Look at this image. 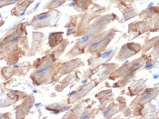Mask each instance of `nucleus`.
<instances>
[{"label": "nucleus", "instance_id": "f257e3e1", "mask_svg": "<svg viewBox=\"0 0 159 119\" xmlns=\"http://www.w3.org/2000/svg\"><path fill=\"white\" fill-rule=\"evenodd\" d=\"M25 25V22L18 23L0 38V60H5L7 65L16 63L29 49Z\"/></svg>", "mask_w": 159, "mask_h": 119}, {"label": "nucleus", "instance_id": "f03ea898", "mask_svg": "<svg viewBox=\"0 0 159 119\" xmlns=\"http://www.w3.org/2000/svg\"><path fill=\"white\" fill-rule=\"evenodd\" d=\"M115 20L119 21V18L114 13L108 15H103V16L101 15L100 16L97 17L94 22H92L87 26L85 33L81 36L79 39L76 40L75 47L71 48L70 51L66 54V56L67 57L73 58L78 55L84 54L86 52V48L91 43V41L99 34L104 32L107 29V25L112 22H114Z\"/></svg>", "mask_w": 159, "mask_h": 119}, {"label": "nucleus", "instance_id": "7ed1b4c3", "mask_svg": "<svg viewBox=\"0 0 159 119\" xmlns=\"http://www.w3.org/2000/svg\"><path fill=\"white\" fill-rule=\"evenodd\" d=\"M58 64L59 59L55 58L52 54L36 60L33 65V67H35L36 70L30 75L34 85L53 83L56 80V71Z\"/></svg>", "mask_w": 159, "mask_h": 119}, {"label": "nucleus", "instance_id": "20e7f679", "mask_svg": "<svg viewBox=\"0 0 159 119\" xmlns=\"http://www.w3.org/2000/svg\"><path fill=\"white\" fill-rule=\"evenodd\" d=\"M148 59H149L148 57L144 54L141 57L136 58L131 63L126 61L122 66L117 67L108 76L110 80H116V79L120 78V80H118L116 83L114 84L113 87L122 88L128 83H130L131 81H133L136 72L139 71L141 68H143V66H145L146 62Z\"/></svg>", "mask_w": 159, "mask_h": 119}, {"label": "nucleus", "instance_id": "39448f33", "mask_svg": "<svg viewBox=\"0 0 159 119\" xmlns=\"http://www.w3.org/2000/svg\"><path fill=\"white\" fill-rule=\"evenodd\" d=\"M117 32L118 31L115 28L105 30L104 32L99 34L91 41V43L86 48V52L91 55H97V54H100L106 51L107 46L114 39V37L116 36Z\"/></svg>", "mask_w": 159, "mask_h": 119}, {"label": "nucleus", "instance_id": "423d86ee", "mask_svg": "<svg viewBox=\"0 0 159 119\" xmlns=\"http://www.w3.org/2000/svg\"><path fill=\"white\" fill-rule=\"evenodd\" d=\"M106 10H107V8L105 7L94 4V7H92L90 9L88 8L86 11L83 13V15L79 16L80 20L77 22L76 27H75L72 35H74V36H75V37L82 36L85 33L87 26L90 25V22L94 18H97L98 16H100L102 15V13L105 12Z\"/></svg>", "mask_w": 159, "mask_h": 119}, {"label": "nucleus", "instance_id": "0eeeda50", "mask_svg": "<svg viewBox=\"0 0 159 119\" xmlns=\"http://www.w3.org/2000/svg\"><path fill=\"white\" fill-rule=\"evenodd\" d=\"M60 14L61 13L57 9H49L47 12L35 16L30 23H26V25L32 26L33 29H40L48 26L55 27L57 25V19L60 17Z\"/></svg>", "mask_w": 159, "mask_h": 119}, {"label": "nucleus", "instance_id": "6e6552de", "mask_svg": "<svg viewBox=\"0 0 159 119\" xmlns=\"http://www.w3.org/2000/svg\"><path fill=\"white\" fill-rule=\"evenodd\" d=\"M157 16L158 15L153 16H146L143 21H135L134 23L129 24L128 25V33L130 34L132 33L134 35L133 39H135L137 36L147 31H153L154 25L158 23V18L154 19V17H157Z\"/></svg>", "mask_w": 159, "mask_h": 119}, {"label": "nucleus", "instance_id": "1a4fd4ad", "mask_svg": "<svg viewBox=\"0 0 159 119\" xmlns=\"http://www.w3.org/2000/svg\"><path fill=\"white\" fill-rule=\"evenodd\" d=\"M117 51V48H114L109 49L107 51H104L100 54L93 55L89 59L87 60V64L89 66V69L92 70H98V67H100V65L108 62L114 57L116 52Z\"/></svg>", "mask_w": 159, "mask_h": 119}, {"label": "nucleus", "instance_id": "9d476101", "mask_svg": "<svg viewBox=\"0 0 159 119\" xmlns=\"http://www.w3.org/2000/svg\"><path fill=\"white\" fill-rule=\"evenodd\" d=\"M84 66V62L83 60H81L80 58H74V59L69 60L67 62L65 63H59L57 68V76H56V80H58L62 76L66 75L70 72L74 71L75 68L79 67V66Z\"/></svg>", "mask_w": 159, "mask_h": 119}, {"label": "nucleus", "instance_id": "9b49d317", "mask_svg": "<svg viewBox=\"0 0 159 119\" xmlns=\"http://www.w3.org/2000/svg\"><path fill=\"white\" fill-rule=\"evenodd\" d=\"M141 48L142 46L139 43H134V42L126 43L120 48L119 52L116 56V59L117 61H124V60L128 59L129 57L138 54L141 51Z\"/></svg>", "mask_w": 159, "mask_h": 119}, {"label": "nucleus", "instance_id": "f8f14e48", "mask_svg": "<svg viewBox=\"0 0 159 119\" xmlns=\"http://www.w3.org/2000/svg\"><path fill=\"white\" fill-rule=\"evenodd\" d=\"M99 83L100 82L98 80V81L97 80H93V81L89 82L86 85H83L79 86V88L77 90H75V91L68 94L67 103H75V101L79 100L80 98L85 96L88 92H90L94 87H96Z\"/></svg>", "mask_w": 159, "mask_h": 119}, {"label": "nucleus", "instance_id": "ddd939ff", "mask_svg": "<svg viewBox=\"0 0 159 119\" xmlns=\"http://www.w3.org/2000/svg\"><path fill=\"white\" fill-rule=\"evenodd\" d=\"M157 95H158V86L157 85L155 88H146V90L133 101L131 106H135L136 107L144 106L145 104H147L152 99H154Z\"/></svg>", "mask_w": 159, "mask_h": 119}, {"label": "nucleus", "instance_id": "4468645a", "mask_svg": "<svg viewBox=\"0 0 159 119\" xmlns=\"http://www.w3.org/2000/svg\"><path fill=\"white\" fill-rule=\"evenodd\" d=\"M34 102H35L34 95H26L25 96V99L24 100V102L20 106L16 107V118H24L29 113V110L32 107V106L34 105Z\"/></svg>", "mask_w": 159, "mask_h": 119}, {"label": "nucleus", "instance_id": "2eb2a0df", "mask_svg": "<svg viewBox=\"0 0 159 119\" xmlns=\"http://www.w3.org/2000/svg\"><path fill=\"white\" fill-rule=\"evenodd\" d=\"M33 36V41H32V45H31V48L29 50L28 53V57H32L34 55H36L37 52L39 51V49L41 48L44 40H45V35L41 32H37V31H34L32 33Z\"/></svg>", "mask_w": 159, "mask_h": 119}, {"label": "nucleus", "instance_id": "dca6fc26", "mask_svg": "<svg viewBox=\"0 0 159 119\" xmlns=\"http://www.w3.org/2000/svg\"><path fill=\"white\" fill-rule=\"evenodd\" d=\"M100 66L102 67V70L99 73L98 81H99V82H102L103 80H105L106 78H107L118 67V65L114 64V63H111V64L104 63V64L100 65Z\"/></svg>", "mask_w": 159, "mask_h": 119}, {"label": "nucleus", "instance_id": "f3484780", "mask_svg": "<svg viewBox=\"0 0 159 119\" xmlns=\"http://www.w3.org/2000/svg\"><path fill=\"white\" fill-rule=\"evenodd\" d=\"M72 3H70L68 6L73 7L77 12L84 13L86 11L89 7L93 4V0H71Z\"/></svg>", "mask_w": 159, "mask_h": 119}, {"label": "nucleus", "instance_id": "a211bd4d", "mask_svg": "<svg viewBox=\"0 0 159 119\" xmlns=\"http://www.w3.org/2000/svg\"><path fill=\"white\" fill-rule=\"evenodd\" d=\"M35 0H23L21 2H18V4L16 6V7H14L11 10V15L16 16H19L24 15L26 8L34 2Z\"/></svg>", "mask_w": 159, "mask_h": 119}, {"label": "nucleus", "instance_id": "6ab92c4d", "mask_svg": "<svg viewBox=\"0 0 159 119\" xmlns=\"http://www.w3.org/2000/svg\"><path fill=\"white\" fill-rule=\"evenodd\" d=\"M146 82H147V79H140L138 81L134 82V84L130 87H128V90H129L128 95L133 96V95H136L139 93H141L147 87Z\"/></svg>", "mask_w": 159, "mask_h": 119}, {"label": "nucleus", "instance_id": "aec40b11", "mask_svg": "<svg viewBox=\"0 0 159 119\" xmlns=\"http://www.w3.org/2000/svg\"><path fill=\"white\" fill-rule=\"evenodd\" d=\"M63 35H64V32H54V33L49 34L48 46L51 49L55 48L58 44L61 43V41L64 39Z\"/></svg>", "mask_w": 159, "mask_h": 119}, {"label": "nucleus", "instance_id": "412c9836", "mask_svg": "<svg viewBox=\"0 0 159 119\" xmlns=\"http://www.w3.org/2000/svg\"><path fill=\"white\" fill-rule=\"evenodd\" d=\"M74 79H75V80H77V81H78L77 72H75V73H74V74H70V75H68V76H67L64 80H63V81H61V83L59 84V85H57L56 86V90H57V91H58V92H62V91L64 90V88H65V87H66L69 84L73 82Z\"/></svg>", "mask_w": 159, "mask_h": 119}, {"label": "nucleus", "instance_id": "4be33fe9", "mask_svg": "<svg viewBox=\"0 0 159 119\" xmlns=\"http://www.w3.org/2000/svg\"><path fill=\"white\" fill-rule=\"evenodd\" d=\"M68 45H69V41H68L67 39H65V38H64L61 41L60 44H58L56 48H53V51L51 52V54L54 56L55 58L58 59V58L60 57V56L64 53L66 48Z\"/></svg>", "mask_w": 159, "mask_h": 119}, {"label": "nucleus", "instance_id": "5701e85b", "mask_svg": "<svg viewBox=\"0 0 159 119\" xmlns=\"http://www.w3.org/2000/svg\"><path fill=\"white\" fill-rule=\"evenodd\" d=\"M119 7H124V10H121L123 13V15H124V20L125 21H126V20H128L129 18H132V17H134L137 14L135 11V9L132 7V6L131 5H129V6H125V3L123 2L121 4H119Z\"/></svg>", "mask_w": 159, "mask_h": 119}, {"label": "nucleus", "instance_id": "b1692460", "mask_svg": "<svg viewBox=\"0 0 159 119\" xmlns=\"http://www.w3.org/2000/svg\"><path fill=\"white\" fill-rule=\"evenodd\" d=\"M66 0H50L44 6L43 9L44 10L45 9H48V10L49 9H57V7L62 6L64 3H66Z\"/></svg>", "mask_w": 159, "mask_h": 119}, {"label": "nucleus", "instance_id": "393cba45", "mask_svg": "<svg viewBox=\"0 0 159 119\" xmlns=\"http://www.w3.org/2000/svg\"><path fill=\"white\" fill-rule=\"evenodd\" d=\"M157 43H158V36H156L155 38H152V39L147 40V41H146L145 45L141 48V51L140 52H142L143 54L147 53L150 48H154Z\"/></svg>", "mask_w": 159, "mask_h": 119}, {"label": "nucleus", "instance_id": "a878e982", "mask_svg": "<svg viewBox=\"0 0 159 119\" xmlns=\"http://www.w3.org/2000/svg\"><path fill=\"white\" fill-rule=\"evenodd\" d=\"M21 1L22 0H0V8L16 4V3H18V2H21Z\"/></svg>", "mask_w": 159, "mask_h": 119}, {"label": "nucleus", "instance_id": "bb28decb", "mask_svg": "<svg viewBox=\"0 0 159 119\" xmlns=\"http://www.w3.org/2000/svg\"><path fill=\"white\" fill-rule=\"evenodd\" d=\"M39 5H40V1H39V2H38V3H37V5H36V7H35V8H34V9H33V11H36V10H37V7H39Z\"/></svg>", "mask_w": 159, "mask_h": 119}, {"label": "nucleus", "instance_id": "cd10ccee", "mask_svg": "<svg viewBox=\"0 0 159 119\" xmlns=\"http://www.w3.org/2000/svg\"><path fill=\"white\" fill-rule=\"evenodd\" d=\"M4 23H5V21H3V20H2V21H0V26H1V25H3Z\"/></svg>", "mask_w": 159, "mask_h": 119}, {"label": "nucleus", "instance_id": "c85d7f7f", "mask_svg": "<svg viewBox=\"0 0 159 119\" xmlns=\"http://www.w3.org/2000/svg\"><path fill=\"white\" fill-rule=\"evenodd\" d=\"M153 77H154V78H157V77H158V76H157V75H156V76H154Z\"/></svg>", "mask_w": 159, "mask_h": 119}, {"label": "nucleus", "instance_id": "c756f323", "mask_svg": "<svg viewBox=\"0 0 159 119\" xmlns=\"http://www.w3.org/2000/svg\"><path fill=\"white\" fill-rule=\"evenodd\" d=\"M82 83H83V84L86 83V80H83V81H82Z\"/></svg>", "mask_w": 159, "mask_h": 119}]
</instances>
